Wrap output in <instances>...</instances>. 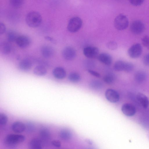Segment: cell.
Masks as SVG:
<instances>
[{
  "instance_id": "obj_22",
  "label": "cell",
  "mask_w": 149,
  "mask_h": 149,
  "mask_svg": "<svg viewBox=\"0 0 149 149\" xmlns=\"http://www.w3.org/2000/svg\"><path fill=\"white\" fill-rule=\"evenodd\" d=\"M134 78L135 80L137 82L142 83L146 80V73L143 71H138L135 74Z\"/></svg>"
},
{
  "instance_id": "obj_33",
  "label": "cell",
  "mask_w": 149,
  "mask_h": 149,
  "mask_svg": "<svg viewBox=\"0 0 149 149\" xmlns=\"http://www.w3.org/2000/svg\"><path fill=\"white\" fill-rule=\"evenodd\" d=\"M141 42L146 47L149 49V36H144L142 38Z\"/></svg>"
},
{
  "instance_id": "obj_14",
  "label": "cell",
  "mask_w": 149,
  "mask_h": 149,
  "mask_svg": "<svg viewBox=\"0 0 149 149\" xmlns=\"http://www.w3.org/2000/svg\"><path fill=\"white\" fill-rule=\"evenodd\" d=\"M97 57L100 61L105 65H110L112 63V57L110 54L108 53H101L99 54Z\"/></svg>"
},
{
  "instance_id": "obj_1",
  "label": "cell",
  "mask_w": 149,
  "mask_h": 149,
  "mask_svg": "<svg viewBox=\"0 0 149 149\" xmlns=\"http://www.w3.org/2000/svg\"><path fill=\"white\" fill-rule=\"evenodd\" d=\"M27 25L31 27L35 28L39 26L41 24L42 18L38 12L33 11L30 12L26 15L25 19Z\"/></svg>"
},
{
  "instance_id": "obj_24",
  "label": "cell",
  "mask_w": 149,
  "mask_h": 149,
  "mask_svg": "<svg viewBox=\"0 0 149 149\" xmlns=\"http://www.w3.org/2000/svg\"><path fill=\"white\" fill-rule=\"evenodd\" d=\"M59 135L60 138L64 140H68L72 137L71 132L69 130L67 129L62 130L60 132Z\"/></svg>"
},
{
  "instance_id": "obj_16",
  "label": "cell",
  "mask_w": 149,
  "mask_h": 149,
  "mask_svg": "<svg viewBox=\"0 0 149 149\" xmlns=\"http://www.w3.org/2000/svg\"><path fill=\"white\" fill-rule=\"evenodd\" d=\"M52 74L54 76L58 79H62L65 77L66 72L65 70L61 67H57L54 68L52 71Z\"/></svg>"
},
{
  "instance_id": "obj_23",
  "label": "cell",
  "mask_w": 149,
  "mask_h": 149,
  "mask_svg": "<svg viewBox=\"0 0 149 149\" xmlns=\"http://www.w3.org/2000/svg\"><path fill=\"white\" fill-rule=\"evenodd\" d=\"M40 136L41 140L43 141H47L51 138L50 131L47 128H43L40 131Z\"/></svg>"
},
{
  "instance_id": "obj_26",
  "label": "cell",
  "mask_w": 149,
  "mask_h": 149,
  "mask_svg": "<svg viewBox=\"0 0 149 149\" xmlns=\"http://www.w3.org/2000/svg\"><path fill=\"white\" fill-rule=\"evenodd\" d=\"M90 87L94 90H99L101 89L103 86L102 82L97 80H94L91 81L89 84Z\"/></svg>"
},
{
  "instance_id": "obj_28",
  "label": "cell",
  "mask_w": 149,
  "mask_h": 149,
  "mask_svg": "<svg viewBox=\"0 0 149 149\" xmlns=\"http://www.w3.org/2000/svg\"><path fill=\"white\" fill-rule=\"evenodd\" d=\"M18 36L16 32L12 31H8L7 34V40L10 42L15 41Z\"/></svg>"
},
{
  "instance_id": "obj_8",
  "label": "cell",
  "mask_w": 149,
  "mask_h": 149,
  "mask_svg": "<svg viewBox=\"0 0 149 149\" xmlns=\"http://www.w3.org/2000/svg\"><path fill=\"white\" fill-rule=\"evenodd\" d=\"M62 53L63 58L67 60H71L74 59L76 55L75 49L70 46L65 47L63 49Z\"/></svg>"
},
{
  "instance_id": "obj_38",
  "label": "cell",
  "mask_w": 149,
  "mask_h": 149,
  "mask_svg": "<svg viewBox=\"0 0 149 149\" xmlns=\"http://www.w3.org/2000/svg\"><path fill=\"white\" fill-rule=\"evenodd\" d=\"M52 144L53 146L58 148H59L61 146V143L59 141H53L52 142Z\"/></svg>"
},
{
  "instance_id": "obj_34",
  "label": "cell",
  "mask_w": 149,
  "mask_h": 149,
  "mask_svg": "<svg viewBox=\"0 0 149 149\" xmlns=\"http://www.w3.org/2000/svg\"><path fill=\"white\" fill-rule=\"evenodd\" d=\"M130 3L132 5L137 6L141 5L144 0H129Z\"/></svg>"
},
{
  "instance_id": "obj_12",
  "label": "cell",
  "mask_w": 149,
  "mask_h": 149,
  "mask_svg": "<svg viewBox=\"0 0 149 149\" xmlns=\"http://www.w3.org/2000/svg\"><path fill=\"white\" fill-rule=\"evenodd\" d=\"M15 42L19 47L22 48L27 47L31 43L29 38L25 36H19Z\"/></svg>"
},
{
  "instance_id": "obj_30",
  "label": "cell",
  "mask_w": 149,
  "mask_h": 149,
  "mask_svg": "<svg viewBox=\"0 0 149 149\" xmlns=\"http://www.w3.org/2000/svg\"><path fill=\"white\" fill-rule=\"evenodd\" d=\"M35 127L31 122L28 123L25 125V130L29 133L33 132L35 130Z\"/></svg>"
},
{
  "instance_id": "obj_20",
  "label": "cell",
  "mask_w": 149,
  "mask_h": 149,
  "mask_svg": "<svg viewBox=\"0 0 149 149\" xmlns=\"http://www.w3.org/2000/svg\"><path fill=\"white\" fill-rule=\"evenodd\" d=\"M11 47L10 45L8 42H3L0 43V51L4 54H8L11 51Z\"/></svg>"
},
{
  "instance_id": "obj_4",
  "label": "cell",
  "mask_w": 149,
  "mask_h": 149,
  "mask_svg": "<svg viewBox=\"0 0 149 149\" xmlns=\"http://www.w3.org/2000/svg\"><path fill=\"white\" fill-rule=\"evenodd\" d=\"M82 24L81 19L78 17H75L70 19L68 23L67 29L71 33L78 31L81 28Z\"/></svg>"
},
{
  "instance_id": "obj_13",
  "label": "cell",
  "mask_w": 149,
  "mask_h": 149,
  "mask_svg": "<svg viewBox=\"0 0 149 149\" xmlns=\"http://www.w3.org/2000/svg\"><path fill=\"white\" fill-rule=\"evenodd\" d=\"M136 99L140 104L144 108L146 109L149 105L148 97L144 94L139 93L136 95Z\"/></svg>"
},
{
  "instance_id": "obj_18",
  "label": "cell",
  "mask_w": 149,
  "mask_h": 149,
  "mask_svg": "<svg viewBox=\"0 0 149 149\" xmlns=\"http://www.w3.org/2000/svg\"><path fill=\"white\" fill-rule=\"evenodd\" d=\"M43 143L41 139L35 138L30 141L28 146L31 149H41L42 147Z\"/></svg>"
},
{
  "instance_id": "obj_35",
  "label": "cell",
  "mask_w": 149,
  "mask_h": 149,
  "mask_svg": "<svg viewBox=\"0 0 149 149\" xmlns=\"http://www.w3.org/2000/svg\"><path fill=\"white\" fill-rule=\"evenodd\" d=\"M143 62L145 65L149 66V53L147 54L144 56Z\"/></svg>"
},
{
  "instance_id": "obj_21",
  "label": "cell",
  "mask_w": 149,
  "mask_h": 149,
  "mask_svg": "<svg viewBox=\"0 0 149 149\" xmlns=\"http://www.w3.org/2000/svg\"><path fill=\"white\" fill-rule=\"evenodd\" d=\"M33 72L36 75L42 76L46 75L47 70L45 67L43 65H39L34 68Z\"/></svg>"
},
{
  "instance_id": "obj_15",
  "label": "cell",
  "mask_w": 149,
  "mask_h": 149,
  "mask_svg": "<svg viewBox=\"0 0 149 149\" xmlns=\"http://www.w3.org/2000/svg\"><path fill=\"white\" fill-rule=\"evenodd\" d=\"M41 52L44 57L48 58L52 57L54 55L55 51L52 47L49 45H45L42 47Z\"/></svg>"
},
{
  "instance_id": "obj_2",
  "label": "cell",
  "mask_w": 149,
  "mask_h": 149,
  "mask_svg": "<svg viewBox=\"0 0 149 149\" xmlns=\"http://www.w3.org/2000/svg\"><path fill=\"white\" fill-rule=\"evenodd\" d=\"M25 139V136L22 135L9 134L5 137L3 142L6 146L12 148L15 147L17 144L23 142Z\"/></svg>"
},
{
  "instance_id": "obj_37",
  "label": "cell",
  "mask_w": 149,
  "mask_h": 149,
  "mask_svg": "<svg viewBox=\"0 0 149 149\" xmlns=\"http://www.w3.org/2000/svg\"><path fill=\"white\" fill-rule=\"evenodd\" d=\"M6 31V27L4 24L2 22L0 23V34H3Z\"/></svg>"
},
{
  "instance_id": "obj_7",
  "label": "cell",
  "mask_w": 149,
  "mask_h": 149,
  "mask_svg": "<svg viewBox=\"0 0 149 149\" xmlns=\"http://www.w3.org/2000/svg\"><path fill=\"white\" fill-rule=\"evenodd\" d=\"M130 29L133 33L139 35L143 32L145 29V26L144 24L141 21L135 20L132 23Z\"/></svg>"
},
{
  "instance_id": "obj_9",
  "label": "cell",
  "mask_w": 149,
  "mask_h": 149,
  "mask_svg": "<svg viewBox=\"0 0 149 149\" xmlns=\"http://www.w3.org/2000/svg\"><path fill=\"white\" fill-rule=\"evenodd\" d=\"M99 50L96 47L88 46L85 47L83 51L84 54L87 57L94 58L97 57L99 55Z\"/></svg>"
},
{
  "instance_id": "obj_31",
  "label": "cell",
  "mask_w": 149,
  "mask_h": 149,
  "mask_svg": "<svg viewBox=\"0 0 149 149\" xmlns=\"http://www.w3.org/2000/svg\"><path fill=\"white\" fill-rule=\"evenodd\" d=\"M107 47L109 49L111 50H115L118 47L117 43L114 41H110L107 44Z\"/></svg>"
},
{
  "instance_id": "obj_27",
  "label": "cell",
  "mask_w": 149,
  "mask_h": 149,
  "mask_svg": "<svg viewBox=\"0 0 149 149\" xmlns=\"http://www.w3.org/2000/svg\"><path fill=\"white\" fill-rule=\"evenodd\" d=\"M103 80L106 83L111 84L114 82L115 76L113 73H109L104 76L103 77Z\"/></svg>"
},
{
  "instance_id": "obj_19",
  "label": "cell",
  "mask_w": 149,
  "mask_h": 149,
  "mask_svg": "<svg viewBox=\"0 0 149 149\" xmlns=\"http://www.w3.org/2000/svg\"><path fill=\"white\" fill-rule=\"evenodd\" d=\"M12 129L15 132L21 133L25 130V125L22 122L16 121L12 124Z\"/></svg>"
},
{
  "instance_id": "obj_32",
  "label": "cell",
  "mask_w": 149,
  "mask_h": 149,
  "mask_svg": "<svg viewBox=\"0 0 149 149\" xmlns=\"http://www.w3.org/2000/svg\"><path fill=\"white\" fill-rule=\"evenodd\" d=\"M8 118L5 114L0 113V124L2 125H6L8 121Z\"/></svg>"
},
{
  "instance_id": "obj_29",
  "label": "cell",
  "mask_w": 149,
  "mask_h": 149,
  "mask_svg": "<svg viewBox=\"0 0 149 149\" xmlns=\"http://www.w3.org/2000/svg\"><path fill=\"white\" fill-rule=\"evenodd\" d=\"M11 5L15 8H19L23 4L24 0H9Z\"/></svg>"
},
{
  "instance_id": "obj_10",
  "label": "cell",
  "mask_w": 149,
  "mask_h": 149,
  "mask_svg": "<svg viewBox=\"0 0 149 149\" xmlns=\"http://www.w3.org/2000/svg\"><path fill=\"white\" fill-rule=\"evenodd\" d=\"M105 96L107 100L112 103H116L119 99V95L117 91L114 89H108L105 92Z\"/></svg>"
},
{
  "instance_id": "obj_36",
  "label": "cell",
  "mask_w": 149,
  "mask_h": 149,
  "mask_svg": "<svg viewBox=\"0 0 149 149\" xmlns=\"http://www.w3.org/2000/svg\"><path fill=\"white\" fill-rule=\"evenodd\" d=\"M88 72L91 75L97 77H100V74L97 72L90 69L88 70Z\"/></svg>"
},
{
  "instance_id": "obj_39",
  "label": "cell",
  "mask_w": 149,
  "mask_h": 149,
  "mask_svg": "<svg viewBox=\"0 0 149 149\" xmlns=\"http://www.w3.org/2000/svg\"><path fill=\"white\" fill-rule=\"evenodd\" d=\"M45 39L54 44H55L56 42L55 40L53 38L50 37L49 36H46L45 37Z\"/></svg>"
},
{
  "instance_id": "obj_25",
  "label": "cell",
  "mask_w": 149,
  "mask_h": 149,
  "mask_svg": "<svg viewBox=\"0 0 149 149\" xmlns=\"http://www.w3.org/2000/svg\"><path fill=\"white\" fill-rule=\"evenodd\" d=\"M69 80L73 83H77L80 80L81 77L79 74L76 72L70 73L68 77Z\"/></svg>"
},
{
  "instance_id": "obj_6",
  "label": "cell",
  "mask_w": 149,
  "mask_h": 149,
  "mask_svg": "<svg viewBox=\"0 0 149 149\" xmlns=\"http://www.w3.org/2000/svg\"><path fill=\"white\" fill-rule=\"evenodd\" d=\"M142 52L141 45L139 43L135 44L132 45L128 50V54L131 58H135L139 57Z\"/></svg>"
},
{
  "instance_id": "obj_5",
  "label": "cell",
  "mask_w": 149,
  "mask_h": 149,
  "mask_svg": "<svg viewBox=\"0 0 149 149\" xmlns=\"http://www.w3.org/2000/svg\"><path fill=\"white\" fill-rule=\"evenodd\" d=\"M113 68L114 70L117 71H124L130 72L133 70L134 66L131 63L118 61L114 63Z\"/></svg>"
},
{
  "instance_id": "obj_11",
  "label": "cell",
  "mask_w": 149,
  "mask_h": 149,
  "mask_svg": "<svg viewBox=\"0 0 149 149\" xmlns=\"http://www.w3.org/2000/svg\"><path fill=\"white\" fill-rule=\"evenodd\" d=\"M121 110L125 115L128 116H132L135 113L136 109L135 107L130 103H125L121 107Z\"/></svg>"
},
{
  "instance_id": "obj_17",
  "label": "cell",
  "mask_w": 149,
  "mask_h": 149,
  "mask_svg": "<svg viewBox=\"0 0 149 149\" xmlns=\"http://www.w3.org/2000/svg\"><path fill=\"white\" fill-rule=\"evenodd\" d=\"M32 65V63L30 60L25 59H23L19 62L18 67L21 70L27 71L31 68Z\"/></svg>"
},
{
  "instance_id": "obj_3",
  "label": "cell",
  "mask_w": 149,
  "mask_h": 149,
  "mask_svg": "<svg viewBox=\"0 0 149 149\" xmlns=\"http://www.w3.org/2000/svg\"><path fill=\"white\" fill-rule=\"evenodd\" d=\"M129 24L128 19L125 15L120 14L115 18L114 25L117 30L122 31L126 29L128 26Z\"/></svg>"
}]
</instances>
